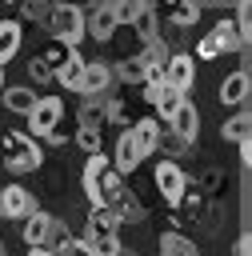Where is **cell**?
<instances>
[{"mask_svg": "<svg viewBox=\"0 0 252 256\" xmlns=\"http://www.w3.org/2000/svg\"><path fill=\"white\" fill-rule=\"evenodd\" d=\"M168 132L172 136H180L184 144H192L196 140V132H200V112H196V104L192 100H180V108L172 112V120H168Z\"/></svg>", "mask_w": 252, "mask_h": 256, "instance_id": "cell-10", "label": "cell"}, {"mask_svg": "<svg viewBox=\"0 0 252 256\" xmlns=\"http://www.w3.org/2000/svg\"><path fill=\"white\" fill-rule=\"evenodd\" d=\"M20 16H24V20H40V24H44V20H48V8H44V4H20Z\"/></svg>", "mask_w": 252, "mask_h": 256, "instance_id": "cell-34", "label": "cell"}, {"mask_svg": "<svg viewBox=\"0 0 252 256\" xmlns=\"http://www.w3.org/2000/svg\"><path fill=\"white\" fill-rule=\"evenodd\" d=\"M0 256H8V248H4V244H0Z\"/></svg>", "mask_w": 252, "mask_h": 256, "instance_id": "cell-39", "label": "cell"}, {"mask_svg": "<svg viewBox=\"0 0 252 256\" xmlns=\"http://www.w3.org/2000/svg\"><path fill=\"white\" fill-rule=\"evenodd\" d=\"M88 232H84V240H104V236H116V216H112V208H92L88 212V224H84Z\"/></svg>", "mask_w": 252, "mask_h": 256, "instance_id": "cell-17", "label": "cell"}, {"mask_svg": "<svg viewBox=\"0 0 252 256\" xmlns=\"http://www.w3.org/2000/svg\"><path fill=\"white\" fill-rule=\"evenodd\" d=\"M160 148H172V152H180V148H188V144H184L180 136H172V132H164V136H160Z\"/></svg>", "mask_w": 252, "mask_h": 256, "instance_id": "cell-36", "label": "cell"}, {"mask_svg": "<svg viewBox=\"0 0 252 256\" xmlns=\"http://www.w3.org/2000/svg\"><path fill=\"white\" fill-rule=\"evenodd\" d=\"M104 124H108V104H104V100H84V104H80V128L100 132Z\"/></svg>", "mask_w": 252, "mask_h": 256, "instance_id": "cell-22", "label": "cell"}, {"mask_svg": "<svg viewBox=\"0 0 252 256\" xmlns=\"http://www.w3.org/2000/svg\"><path fill=\"white\" fill-rule=\"evenodd\" d=\"M192 80H196V60L192 56H184V52H176V56H168V64H164V84L172 88V92H188L192 88Z\"/></svg>", "mask_w": 252, "mask_h": 256, "instance_id": "cell-8", "label": "cell"}, {"mask_svg": "<svg viewBox=\"0 0 252 256\" xmlns=\"http://www.w3.org/2000/svg\"><path fill=\"white\" fill-rule=\"evenodd\" d=\"M132 36H136L140 44H156V40H160V12H156L152 4H140V8H136Z\"/></svg>", "mask_w": 252, "mask_h": 256, "instance_id": "cell-13", "label": "cell"}, {"mask_svg": "<svg viewBox=\"0 0 252 256\" xmlns=\"http://www.w3.org/2000/svg\"><path fill=\"white\" fill-rule=\"evenodd\" d=\"M32 212H40V204H36V192H28L24 184H4L0 188V216L4 220H28Z\"/></svg>", "mask_w": 252, "mask_h": 256, "instance_id": "cell-4", "label": "cell"}, {"mask_svg": "<svg viewBox=\"0 0 252 256\" xmlns=\"http://www.w3.org/2000/svg\"><path fill=\"white\" fill-rule=\"evenodd\" d=\"M0 156H4V168H8V172H16V176L36 172V168L44 164L40 144H36L28 132H16V128H8V132L0 136Z\"/></svg>", "mask_w": 252, "mask_h": 256, "instance_id": "cell-2", "label": "cell"}, {"mask_svg": "<svg viewBox=\"0 0 252 256\" xmlns=\"http://www.w3.org/2000/svg\"><path fill=\"white\" fill-rule=\"evenodd\" d=\"M80 72H84V56H80L76 48H68V56H64V64L52 72V80H60V84L76 88V84H80Z\"/></svg>", "mask_w": 252, "mask_h": 256, "instance_id": "cell-21", "label": "cell"}, {"mask_svg": "<svg viewBox=\"0 0 252 256\" xmlns=\"http://www.w3.org/2000/svg\"><path fill=\"white\" fill-rule=\"evenodd\" d=\"M208 36H212V40L220 44V52H240V48L248 44V40H244V36H240V32L232 28V20H220V24H216V28L208 32Z\"/></svg>", "mask_w": 252, "mask_h": 256, "instance_id": "cell-25", "label": "cell"}, {"mask_svg": "<svg viewBox=\"0 0 252 256\" xmlns=\"http://www.w3.org/2000/svg\"><path fill=\"white\" fill-rule=\"evenodd\" d=\"M232 256H252V240H248V236H240V240L232 244Z\"/></svg>", "mask_w": 252, "mask_h": 256, "instance_id": "cell-37", "label": "cell"}, {"mask_svg": "<svg viewBox=\"0 0 252 256\" xmlns=\"http://www.w3.org/2000/svg\"><path fill=\"white\" fill-rule=\"evenodd\" d=\"M28 256H52V248H28Z\"/></svg>", "mask_w": 252, "mask_h": 256, "instance_id": "cell-38", "label": "cell"}, {"mask_svg": "<svg viewBox=\"0 0 252 256\" xmlns=\"http://www.w3.org/2000/svg\"><path fill=\"white\" fill-rule=\"evenodd\" d=\"M44 28H48L52 40H60L64 48H76V44L84 40V8H76V4H52Z\"/></svg>", "mask_w": 252, "mask_h": 256, "instance_id": "cell-3", "label": "cell"}, {"mask_svg": "<svg viewBox=\"0 0 252 256\" xmlns=\"http://www.w3.org/2000/svg\"><path fill=\"white\" fill-rule=\"evenodd\" d=\"M196 56H200V60H216V56H220V44H216L212 36H200V44H196Z\"/></svg>", "mask_w": 252, "mask_h": 256, "instance_id": "cell-33", "label": "cell"}, {"mask_svg": "<svg viewBox=\"0 0 252 256\" xmlns=\"http://www.w3.org/2000/svg\"><path fill=\"white\" fill-rule=\"evenodd\" d=\"M60 116H64V100H60V96H40V100H36V108L28 112V132L48 136V132H56ZM36 136H32V140H36Z\"/></svg>", "mask_w": 252, "mask_h": 256, "instance_id": "cell-6", "label": "cell"}, {"mask_svg": "<svg viewBox=\"0 0 252 256\" xmlns=\"http://www.w3.org/2000/svg\"><path fill=\"white\" fill-rule=\"evenodd\" d=\"M160 256H200V248L184 232H164L160 236Z\"/></svg>", "mask_w": 252, "mask_h": 256, "instance_id": "cell-24", "label": "cell"}, {"mask_svg": "<svg viewBox=\"0 0 252 256\" xmlns=\"http://www.w3.org/2000/svg\"><path fill=\"white\" fill-rule=\"evenodd\" d=\"M52 228H56V216H48V212H32V216L24 220V228H20V236H24L28 248H48Z\"/></svg>", "mask_w": 252, "mask_h": 256, "instance_id": "cell-12", "label": "cell"}, {"mask_svg": "<svg viewBox=\"0 0 252 256\" xmlns=\"http://www.w3.org/2000/svg\"><path fill=\"white\" fill-rule=\"evenodd\" d=\"M140 160H144V156H140V148L132 144L128 128H124V132H120V140H116V156H112V168H116L120 176H128V172H136V168H140Z\"/></svg>", "mask_w": 252, "mask_h": 256, "instance_id": "cell-15", "label": "cell"}, {"mask_svg": "<svg viewBox=\"0 0 252 256\" xmlns=\"http://www.w3.org/2000/svg\"><path fill=\"white\" fill-rule=\"evenodd\" d=\"M136 8H140V4H132V0H116V4H108V12H112V20H116V28H132Z\"/></svg>", "mask_w": 252, "mask_h": 256, "instance_id": "cell-29", "label": "cell"}, {"mask_svg": "<svg viewBox=\"0 0 252 256\" xmlns=\"http://www.w3.org/2000/svg\"><path fill=\"white\" fill-rule=\"evenodd\" d=\"M84 244H88V252H92V256H120V252H124L116 236H104V240H84Z\"/></svg>", "mask_w": 252, "mask_h": 256, "instance_id": "cell-31", "label": "cell"}, {"mask_svg": "<svg viewBox=\"0 0 252 256\" xmlns=\"http://www.w3.org/2000/svg\"><path fill=\"white\" fill-rule=\"evenodd\" d=\"M168 20H172L176 28H192V24L200 20V4H188V0H180V4H172V8H168Z\"/></svg>", "mask_w": 252, "mask_h": 256, "instance_id": "cell-28", "label": "cell"}, {"mask_svg": "<svg viewBox=\"0 0 252 256\" xmlns=\"http://www.w3.org/2000/svg\"><path fill=\"white\" fill-rule=\"evenodd\" d=\"M232 28L248 40V32H252V8H248V4H240V8H236V24H232Z\"/></svg>", "mask_w": 252, "mask_h": 256, "instance_id": "cell-32", "label": "cell"}, {"mask_svg": "<svg viewBox=\"0 0 252 256\" xmlns=\"http://www.w3.org/2000/svg\"><path fill=\"white\" fill-rule=\"evenodd\" d=\"M108 88H112V64L108 60H84V72H80L76 92L88 96V100H100Z\"/></svg>", "mask_w": 252, "mask_h": 256, "instance_id": "cell-5", "label": "cell"}, {"mask_svg": "<svg viewBox=\"0 0 252 256\" xmlns=\"http://www.w3.org/2000/svg\"><path fill=\"white\" fill-rule=\"evenodd\" d=\"M112 216H116V224H136V220H144V204L136 200V192H120V200L112 204Z\"/></svg>", "mask_w": 252, "mask_h": 256, "instance_id": "cell-20", "label": "cell"}, {"mask_svg": "<svg viewBox=\"0 0 252 256\" xmlns=\"http://www.w3.org/2000/svg\"><path fill=\"white\" fill-rule=\"evenodd\" d=\"M76 144H80L88 156H96V152H104V132H88V128H80V132H76Z\"/></svg>", "mask_w": 252, "mask_h": 256, "instance_id": "cell-30", "label": "cell"}, {"mask_svg": "<svg viewBox=\"0 0 252 256\" xmlns=\"http://www.w3.org/2000/svg\"><path fill=\"white\" fill-rule=\"evenodd\" d=\"M20 40H24V24L20 20H0V64H8L20 52Z\"/></svg>", "mask_w": 252, "mask_h": 256, "instance_id": "cell-18", "label": "cell"}, {"mask_svg": "<svg viewBox=\"0 0 252 256\" xmlns=\"http://www.w3.org/2000/svg\"><path fill=\"white\" fill-rule=\"evenodd\" d=\"M128 136H132V144L140 148V156H148V152H156V148H160V136H164V124H160L156 116H144V120H136V124H128Z\"/></svg>", "mask_w": 252, "mask_h": 256, "instance_id": "cell-11", "label": "cell"}, {"mask_svg": "<svg viewBox=\"0 0 252 256\" xmlns=\"http://www.w3.org/2000/svg\"><path fill=\"white\" fill-rule=\"evenodd\" d=\"M248 88H252L248 72H232V76L220 84V104H224V108H240V104L248 100Z\"/></svg>", "mask_w": 252, "mask_h": 256, "instance_id": "cell-16", "label": "cell"}, {"mask_svg": "<svg viewBox=\"0 0 252 256\" xmlns=\"http://www.w3.org/2000/svg\"><path fill=\"white\" fill-rule=\"evenodd\" d=\"M84 36H92L96 44H108L116 36V20H112L108 4H96V8L84 12Z\"/></svg>", "mask_w": 252, "mask_h": 256, "instance_id": "cell-9", "label": "cell"}, {"mask_svg": "<svg viewBox=\"0 0 252 256\" xmlns=\"http://www.w3.org/2000/svg\"><path fill=\"white\" fill-rule=\"evenodd\" d=\"M144 96H148V104L164 116V124L172 120V112H176V108H180V100H184V96H180V92H172L164 80H160V84H144Z\"/></svg>", "mask_w": 252, "mask_h": 256, "instance_id": "cell-14", "label": "cell"}, {"mask_svg": "<svg viewBox=\"0 0 252 256\" xmlns=\"http://www.w3.org/2000/svg\"><path fill=\"white\" fill-rule=\"evenodd\" d=\"M36 88H24V84H16V88H4V108L8 112H20V116H28L32 108H36Z\"/></svg>", "mask_w": 252, "mask_h": 256, "instance_id": "cell-19", "label": "cell"}, {"mask_svg": "<svg viewBox=\"0 0 252 256\" xmlns=\"http://www.w3.org/2000/svg\"><path fill=\"white\" fill-rule=\"evenodd\" d=\"M28 76H32V80H36V84H48V80H52V72H48V68H44V64H40V60H36V56H32V60H28Z\"/></svg>", "mask_w": 252, "mask_h": 256, "instance_id": "cell-35", "label": "cell"}, {"mask_svg": "<svg viewBox=\"0 0 252 256\" xmlns=\"http://www.w3.org/2000/svg\"><path fill=\"white\" fill-rule=\"evenodd\" d=\"M248 128H252V120H248V112H236L232 120H224V128H220V136H224L228 144H244V140H248Z\"/></svg>", "mask_w": 252, "mask_h": 256, "instance_id": "cell-27", "label": "cell"}, {"mask_svg": "<svg viewBox=\"0 0 252 256\" xmlns=\"http://www.w3.org/2000/svg\"><path fill=\"white\" fill-rule=\"evenodd\" d=\"M80 184H84V196H88L92 208H112V204L120 200V192H124V176L112 168V160H108L104 152H96V156L84 160Z\"/></svg>", "mask_w": 252, "mask_h": 256, "instance_id": "cell-1", "label": "cell"}, {"mask_svg": "<svg viewBox=\"0 0 252 256\" xmlns=\"http://www.w3.org/2000/svg\"><path fill=\"white\" fill-rule=\"evenodd\" d=\"M112 80H124V84H144V64H140V56H124L120 64H112Z\"/></svg>", "mask_w": 252, "mask_h": 256, "instance_id": "cell-26", "label": "cell"}, {"mask_svg": "<svg viewBox=\"0 0 252 256\" xmlns=\"http://www.w3.org/2000/svg\"><path fill=\"white\" fill-rule=\"evenodd\" d=\"M152 180H156V192L164 196V204H176V200H180V192H184V184H188V176L180 172V164H176V160H160V164H156V172H152Z\"/></svg>", "mask_w": 252, "mask_h": 256, "instance_id": "cell-7", "label": "cell"}, {"mask_svg": "<svg viewBox=\"0 0 252 256\" xmlns=\"http://www.w3.org/2000/svg\"><path fill=\"white\" fill-rule=\"evenodd\" d=\"M172 208H180V216H184V220H196V216L204 212V192L188 180V184H184V192H180V200H176Z\"/></svg>", "mask_w": 252, "mask_h": 256, "instance_id": "cell-23", "label": "cell"}]
</instances>
